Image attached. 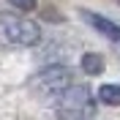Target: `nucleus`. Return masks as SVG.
Here are the masks:
<instances>
[{
	"label": "nucleus",
	"mask_w": 120,
	"mask_h": 120,
	"mask_svg": "<svg viewBox=\"0 0 120 120\" xmlns=\"http://www.w3.org/2000/svg\"><path fill=\"white\" fill-rule=\"evenodd\" d=\"M82 16H85V22H90L101 36L109 38V41H120V25H115V22H109V19H104V16L93 14V11H82Z\"/></svg>",
	"instance_id": "obj_4"
},
{
	"label": "nucleus",
	"mask_w": 120,
	"mask_h": 120,
	"mask_svg": "<svg viewBox=\"0 0 120 120\" xmlns=\"http://www.w3.org/2000/svg\"><path fill=\"white\" fill-rule=\"evenodd\" d=\"M71 85H74V76H71V71H68L66 66H46L44 71H38V74L30 79L33 93H38V96H44V98H55V101H57Z\"/></svg>",
	"instance_id": "obj_3"
},
{
	"label": "nucleus",
	"mask_w": 120,
	"mask_h": 120,
	"mask_svg": "<svg viewBox=\"0 0 120 120\" xmlns=\"http://www.w3.org/2000/svg\"><path fill=\"white\" fill-rule=\"evenodd\" d=\"M55 112L60 120H90L96 115V101L85 85H71L55 101Z\"/></svg>",
	"instance_id": "obj_2"
},
{
	"label": "nucleus",
	"mask_w": 120,
	"mask_h": 120,
	"mask_svg": "<svg viewBox=\"0 0 120 120\" xmlns=\"http://www.w3.org/2000/svg\"><path fill=\"white\" fill-rule=\"evenodd\" d=\"M82 71H85V74H90V76L101 74V71H104V57H101V55H96V52L82 55Z\"/></svg>",
	"instance_id": "obj_6"
},
{
	"label": "nucleus",
	"mask_w": 120,
	"mask_h": 120,
	"mask_svg": "<svg viewBox=\"0 0 120 120\" xmlns=\"http://www.w3.org/2000/svg\"><path fill=\"white\" fill-rule=\"evenodd\" d=\"M117 3H120V0H117Z\"/></svg>",
	"instance_id": "obj_8"
},
{
	"label": "nucleus",
	"mask_w": 120,
	"mask_h": 120,
	"mask_svg": "<svg viewBox=\"0 0 120 120\" xmlns=\"http://www.w3.org/2000/svg\"><path fill=\"white\" fill-rule=\"evenodd\" d=\"M11 6H16L19 11H33L36 8V0H8Z\"/></svg>",
	"instance_id": "obj_7"
},
{
	"label": "nucleus",
	"mask_w": 120,
	"mask_h": 120,
	"mask_svg": "<svg viewBox=\"0 0 120 120\" xmlns=\"http://www.w3.org/2000/svg\"><path fill=\"white\" fill-rule=\"evenodd\" d=\"M98 101L106 106H120V85H101L98 87Z\"/></svg>",
	"instance_id": "obj_5"
},
{
	"label": "nucleus",
	"mask_w": 120,
	"mask_h": 120,
	"mask_svg": "<svg viewBox=\"0 0 120 120\" xmlns=\"http://www.w3.org/2000/svg\"><path fill=\"white\" fill-rule=\"evenodd\" d=\"M41 41V27L38 22L16 14H0V46L8 49H27Z\"/></svg>",
	"instance_id": "obj_1"
}]
</instances>
